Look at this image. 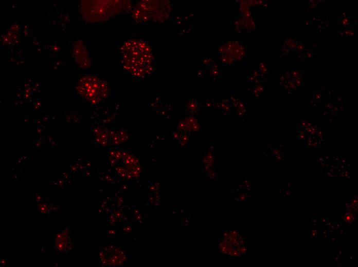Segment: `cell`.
<instances>
[{"label":"cell","mask_w":358,"mask_h":267,"mask_svg":"<svg viewBox=\"0 0 358 267\" xmlns=\"http://www.w3.org/2000/svg\"><path fill=\"white\" fill-rule=\"evenodd\" d=\"M120 54L123 69L133 77H147L155 68L152 49L146 41L139 39L126 41L120 47Z\"/></svg>","instance_id":"obj_1"},{"label":"cell","mask_w":358,"mask_h":267,"mask_svg":"<svg viewBox=\"0 0 358 267\" xmlns=\"http://www.w3.org/2000/svg\"><path fill=\"white\" fill-rule=\"evenodd\" d=\"M160 1H144L139 2L132 13V19L138 23H151L158 22L164 18V15L168 14V7L164 9Z\"/></svg>","instance_id":"obj_2"},{"label":"cell","mask_w":358,"mask_h":267,"mask_svg":"<svg viewBox=\"0 0 358 267\" xmlns=\"http://www.w3.org/2000/svg\"><path fill=\"white\" fill-rule=\"evenodd\" d=\"M78 89L85 99L93 103L102 101L108 93L105 83L93 75L83 77L78 84Z\"/></svg>","instance_id":"obj_3"},{"label":"cell","mask_w":358,"mask_h":267,"mask_svg":"<svg viewBox=\"0 0 358 267\" xmlns=\"http://www.w3.org/2000/svg\"><path fill=\"white\" fill-rule=\"evenodd\" d=\"M71 235L68 231H62L58 234L55 238V247L59 253H67L71 249L72 244Z\"/></svg>","instance_id":"obj_4"},{"label":"cell","mask_w":358,"mask_h":267,"mask_svg":"<svg viewBox=\"0 0 358 267\" xmlns=\"http://www.w3.org/2000/svg\"><path fill=\"white\" fill-rule=\"evenodd\" d=\"M353 219H354V217L351 214H348L345 217V220L347 222H351L353 221Z\"/></svg>","instance_id":"obj_5"}]
</instances>
